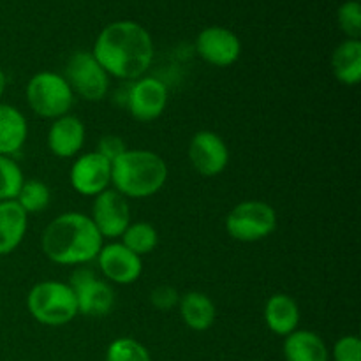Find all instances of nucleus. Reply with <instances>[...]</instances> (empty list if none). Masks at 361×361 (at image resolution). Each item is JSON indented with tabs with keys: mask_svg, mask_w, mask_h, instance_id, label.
<instances>
[{
	"mask_svg": "<svg viewBox=\"0 0 361 361\" xmlns=\"http://www.w3.org/2000/svg\"><path fill=\"white\" fill-rule=\"evenodd\" d=\"M92 53L108 76L134 81L150 69L155 48L150 32L143 25L133 20H118L99 32Z\"/></svg>",
	"mask_w": 361,
	"mask_h": 361,
	"instance_id": "1",
	"label": "nucleus"
},
{
	"mask_svg": "<svg viewBox=\"0 0 361 361\" xmlns=\"http://www.w3.org/2000/svg\"><path fill=\"white\" fill-rule=\"evenodd\" d=\"M104 238L92 222L90 215L67 212L46 226L41 238L44 256L63 267H81L97 259Z\"/></svg>",
	"mask_w": 361,
	"mask_h": 361,
	"instance_id": "2",
	"label": "nucleus"
},
{
	"mask_svg": "<svg viewBox=\"0 0 361 361\" xmlns=\"http://www.w3.org/2000/svg\"><path fill=\"white\" fill-rule=\"evenodd\" d=\"M168 164L152 150H129L111 162V185L127 200H145L164 187Z\"/></svg>",
	"mask_w": 361,
	"mask_h": 361,
	"instance_id": "3",
	"label": "nucleus"
},
{
	"mask_svg": "<svg viewBox=\"0 0 361 361\" xmlns=\"http://www.w3.org/2000/svg\"><path fill=\"white\" fill-rule=\"evenodd\" d=\"M27 309L37 323L44 326H63L78 316V303L69 284L60 281H42L30 289Z\"/></svg>",
	"mask_w": 361,
	"mask_h": 361,
	"instance_id": "4",
	"label": "nucleus"
},
{
	"mask_svg": "<svg viewBox=\"0 0 361 361\" xmlns=\"http://www.w3.org/2000/svg\"><path fill=\"white\" fill-rule=\"evenodd\" d=\"M27 102L41 118L56 120L69 115L74 104V94L62 74L41 71L28 80Z\"/></svg>",
	"mask_w": 361,
	"mask_h": 361,
	"instance_id": "5",
	"label": "nucleus"
},
{
	"mask_svg": "<svg viewBox=\"0 0 361 361\" xmlns=\"http://www.w3.org/2000/svg\"><path fill=\"white\" fill-rule=\"evenodd\" d=\"M277 229V212L264 201L238 203L226 217V231L236 242L252 243L268 238Z\"/></svg>",
	"mask_w": 361,
	"mask_h": 361,
	"instance_id": "6",
	"label": "nucleus"
},
{
	"mask_svg": "<svg viewBox=\"0 0 361 361\" xmlns=\"http://www.w3.org/2000/svg\"><path fill=\"white\" fill-rule=\"evenodd\" d=\"M66 81L74 95L90 102L102 101L109 90V76L92 51H74L66 63Z\"/></svg>",
	"mask_w": 361,
	"mask_h": 361,
	"instance_id": "7",
	"label": "nucleus"
},
{
	"mask_svg": "<svg viewBox=\"0 0 361 361\" xmlns=\"http://www.w3.org/2000/svg\"><path fill=\"white\" fill-rule=\"evenodd\" d=\"M78 303V314L87 317H104L113 312L116 303L115 291L106 281L99 279L90 268L78 267L69 279Z\"/></svg>",
	"mask_w": 361,
	"mask_h": 361,
	"instance_id": "8",
	"label": "nucleus"
},
{
	"mask_svg": "<svg viewBox=\"0 0 361 361\" xmlns=\"http://www.w3.org/2000/svg\"><path fill=\"white\" fill-rule=\"evenodd\" d=\"M168 106V87L154 76H141L129 85L126 108L137 122H154Z\"/></svg>",
	"mask_w": 361,
	"mask_h": 361,
	"instance_id": "9",
	"label": "nucleus"
},
{
	"mask_svg": "<svg viewBox=\"0 0 361 361\" xmlns=\"http://www.w3.org/2000/svg\"><path fill=\"white\" fill-rule=\"evenodd\" d=\"M90 219L102 238H120L130 224L129 201L115 189H106L94 197Z\"/></svg>",
	"mask_w": 361,
	"mask_h": 361,
	"instance_id": "10",
	"label": "nucleus"
},
{
	"mask_svg": "<svg viewBox=\"0 0 361 361\" xmlns=\"http://www.w3.org/2000/svg\"><path fill=\"white\" fill-rule=\"evenodd\" d=\"M196 51L210 66L229 67L242 55V42L229 28L212 25L197 34Z\"/></svg>",
	"mask_w": 361,
	"mask_h": 361,
	"instance_id": "11",
	"label": "nucleus"
},
{
	"mask_svg": "<svg viewBox=\"0 0 361 361\" xmlns=\"http://www.w3.org/2000/svg\"><path fill=\"white\" fill-rule=\"evenodd\" d=\"M69 180L73 189L81 196H99L111 185V162L97 152H88L74 161Z\"/></svg>",
	"mask_w": 361,
	"mask_h": 361,
	"instance_id": "12",
	"label": "nucleus"
},
{
	"mask_svg": "<svg viewBox=\"0 0 361 361\" xmlns=\"http://www.w3.org/2000/svg\"><path fill=\"white\" fill-rule=\"evenodd\" d=\"M189 161L203 176H217L228 168L229 148L214 130H200L189 143Z\"/></svg>",
	"mask_w": 361,
	"mask_h": 361,
	"instance_id": "13",
	"label": "nucleus"
},
{
	"mask_svg": "<svg viewBox=\"0 0 361 361\" xmlns=\"http://www.w3.org/2000/svg\"><path fill=\"white\" fill-rule=\"evenodd\" d=\"M99 270L108 281L120 286L134 284L141 277L143 261L140 256L127 249L122 242L102 245L97 256Z\"/></svg>",
	"mask_w": 361,
	"mask_h": 361,
	"instance_id": "14",
	"label": "nucleus"
},
{
	"mask_svg": "<svg viewBox=\"0 0 361 361\" xmlns=\"http://www.w3.org/2000/svg\"><path fill=\"white\" fill-rule=\"evenodd\" d=\"M83 122L74 115H63L53 120L48 130V148L53 155L60 159H71L80 154L85 145Z\"/></svg>",
	"mask_w": 361,
	"mask_h": 361,
	"instance_id": "15",
	"label": "nucleus"
},
{
	"mask_svg": "<svg viewBox=\"0 0 361 361\" xmlns=\"http://www.w3.org/2000/svg\"><path fill=\"white\" fill-rule=\"evenodd\" d=\"M28 215L16 201H0V256H9L27 235Z\"/></svg>",
	"mask_w": 361,
	"mask_h": 361,
	"instance_id": "16",
	"label": "nucleus"
},
{
	"mask_svg": "<svg viewBox=\"0 0 361 361\" xmlns=\"http://www.w3.org/2000/svg\"><path fill=\"white\" fill-rule=\"evenodd\" d=\"M264 321L271 334L279 337H288L295 330H298L300 324V307L291 296L277 295L270 296L264 305Z\"/></svg>",
	"mask_w": 361,
	"mask_h": 361,
	"instance_id": "17",
	"label": "nucleus"
},
{
	"mask_svg": "<svg viewBox=\"0 0 361 361\" xmlns=\"http://www.w3.org/2000/svg\"><path fill=\"white\" fill-rule=\"evenodd\" d=\"M28 136L27 118L18 108L0 102V155L13 157L23 148Z\"/></svg>",
	"mask_w": 361,
	"mask_h": 361,
	"instance_id": "18",
	"label": "nucleus"
},
{
	"mask_svg": "<svg viewBox=\"0 0 361 361\" xmlns=\"http://www.w3.org/2000/svg\"><path fill=\"white\" fill-rule=\"evenodd\" d=\"M286 361H328L330 351L323 338L310 330H295L284 341Z\"/></svg>",
	"mask_w": 361,
	"mask_h": 361,
	"instance_id": "19",
	"label": "nucleus"
},
{
	"mask_svg": "<svg viewBox=\"0 0 361 361\" xmlns=\"http://www.w3.org/2000/svg\"><path fill=\"white\" fill-rule=\"evenodd\" d=\"M178 310L183 323L194 331H204L212 328L217 317L215 303L212 302L210 296L200 291H190L180 296Z\"/></svg>",
	"mask_w": 361,
	"mask_h": 361,
	"instance_id": "20",
	"label": "nucleus"
},
{
	"mask_svg": "<svg viewBox=\"0 0 361 361\" xmlns=\"http://www.w3.org/2000/svg\"><path fill=\"white\" fill-rule=\"evenodd\" d=\"M331 71L342 85L355 87L361 80V41L345 39L331 55Z\"/></svg>",
	"mask_w": 361,
	"mask_h": 361,
	"instance_id": "21",
	"label": "nucleus"
},
{
	"mask_svg": "<svg viewBox=\"0 0 361 361\" xmlns=\"http://www.w3.org/2000/svg\"><path fill=\"white\" fill-rule=\"evenodd\" d=\"M122 243L129 250H133L136 256H147V254L154 252V249L159 243V233L150 222H130L123 235L120 236Z\"/></svg>",
	"mask_w": 361,
	"mask_h": 361,
	"instance_id": "22",
	"label": "nucleus"
},
{
	"mask_svg": "<svg viewBox=\"0 0 361 361\" xmlns=\"http://www.w3.org/2000/svg\"><path fill=\"white\" fill-rule=\"evenodd\" d=\"M14 201L23 208L27 215L41 214V212H44L49 207L51 190H49V187L42 180H25Z\"/></svg>",
	"mask_w": 361,
	"mask_h": 361,
	"instance_id": "23",
	"label": "nucleus"
},
{
	"mask_svg": "<svg viewBox=\"0 0 361 361\" xmlns=\"http://www.w3.org/2000/svg\"><path fill=\"white\" fill-rule=\"evenodd\" d=\"M25 176L13 157L0 155V201H14L18 197Z\"/></svg>",
	"mask_w": 361,
	"mask_h": 361,
	"instance_id": "24",
	"label": "nucleus"
},
{
	"mask_svg": "<svg viewBox=\"0 0 361 361\" xmlns=\"http://www.w3.org/2000/svg\"><path fill=\"white\" fill-rule=\"evenodd\" d=\"M106 361H152V356L141 342L130 337H122L108 345Z\"/></svg>",
	"mask_w": 361,
	"mask_h": 361,
	"instance_id": "25",
	"label": "nucleus"
},
{
	"mask_svg": "<svg viewBox=\"0 0 361 361\" xmlns=\"http://www.w3.org/2000/svg\"><path fill=\"white\" fill-rule=\"evenodd\" d=\"M337 21L348 39L361 37V6L358 0H348L338 7Z\"/></svg>",
	"mask_w": 361,
	"mask_h": 361,
	"instance_id": "26",
	"label": "nucleus"
},
{
	"mask_svg": "<svg viewBox=\"0 0 361 361\" xmlns=\"http://www.w3.org/2000/svg\"><path fill=\"white\" fill-rule=\"evenodd\" d=\"M180 302V295L173 286L161 284L157 288L152 289L150 293V303L154 309L161 310V312H169V310L176 309Z\"/></svg>",
	"mask_w": 361,
	"mask_h": 361,
	"instance_id": "27",
	"label": "nucleus"
},
{
	"mask_svg": "<svg viewBox=\"0 0 361 361\" xmlns=\"http://www.w3.org/2000/svg\"><path fill=\"white\" fill-rule=\"evenodd\" d=\"M335 361H361V342L355 335H348L335 342L334 345Z\"/></svg>",
	"mask_w": 361,
	"mask_h": 361,
	"instance_id": "28",
	"label": "nucleus"
},
{
	"mask_svg": "<svg viewBox=\"0 0 361 361\" xmlns=\"http://www.w3.org/2000/svg\"><path fill=\"white\" fill-rule=\"evenodd\" d=\"M127 150V145L123 143V140L115 134H108V136H102L97 143V154L102 155L104 159H108L109 162L115 161L116 157L123 154Z\"/></svg>",
	"mask_w": 361,
	"mask_h": 361,
	"instance_id": "29",
	"label": "nucleus"
},
{
	"mask_svg": "<svg viewBox=\"0 0 361 361\" xmlns=\"http://www.w3.org/2000/svg\"><path fill=\"white\" fill-rule=\"evenodd\" d=\"M6 88H7V76L6 73H4L2 67H0V99H2V95L6 94Z\"/></svg>",
	"mask_w": 361,
	"mask_h": 361,
	"instance_id": "30",
	"label": "nucleus"
}]
</instances>
